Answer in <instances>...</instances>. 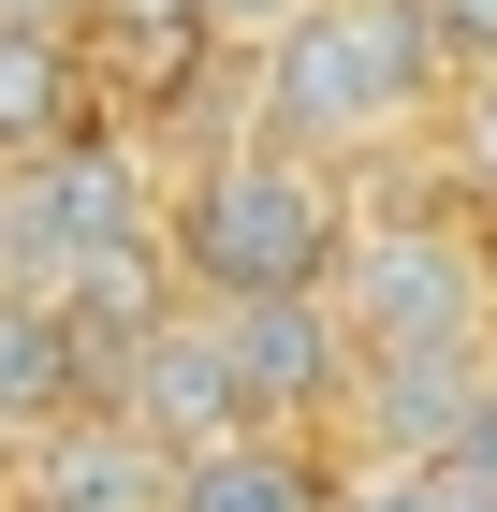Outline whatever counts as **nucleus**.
<instances>
[{
  "mask_svg": "<svg viewBox=\"0 0 497 512\" xmlns=\"http://www.w3.org/2000/svg\"><path fill=\"white\" fill-rule=\"evenodd\" d=\"M337 512H424V469H366V483H337Z\"/></svg>",
  "mask_w": 497,
  "mask_h": 512,
  "instance_id": "obj_16",
  "label": "nucleus"
},
{
  "mask_svg": "<svg viewBox=\"0 0 497 512\" xmlns=\"http://www.w3.org/2000/svg\"><path fill=\"white\" fill-rule=\"evenodd\" d=\"M74 15H103V0H0V30H15V44H74Z\"/></svg>",
  "mask_w": 497,
  "mask_h": 512,
  "instance_id": "obj_15",
  "label": "nucleus"
},
{
  "mask_svg": "<svg viewBox=\"0 0 497 512\" xmlns=\"http://www.w3.org/2000/svg\"><path fill=\"white\" fill-rule=\"evenodd\" d=\"M424 88H439V30H424V0H307L293 30L264 44V147L322 161L337 176L351 147H395L424 118Z\"/></svg>",
  "mask_w": 497,
  "mask_h": 512,
  "instance_id": "obj_1",
  "label": "nucleus"
},
{
  "mask_svg": "<svg viewBox=\"0 0 497 512\" xmlns=\"http://www.w3.org/2000/svg\"><path fill=\"white\" fill-rule=\"evenodd\" d=\"M103 15H132V30H205V0H103Z\"/></svg>",
  "mask_w": 497,
  "mask_h": 512,
  "instance_id": "obj_18",
  "label": "nucleus"
},
{
  "mask_svg": "<svg viewBox=\"0 0 497 512\" xmlns=\"http://www.w3.org/2000/svg\"><path fill=\"white\" fill-rule=\"evenodd\" d=\"M483 381H497L483 352H366V381H351V410H366V469H439Z\"/></svg>",
  "mask_w": 497,
  "mask_h": 512,
  "instance_id": "obj_6",
  "label": "nucleus"
},
{
  "mask_svg": "<svg viewBox=\"0 0 497 512\" xmlns=\"http://www.w3.org/2000/svg\"><path fill=\"white\" fill-rule=\"evenodd\" d=\"M30 512H176V454L117 410H74L59 439H30Z\"/></svg>",
  "mask_w": 497,
  "mask_h": 512,
  "instance_id": "obj_8",
  "label": "nucleus"
},
{
  "mask_svg": "<svg viewBox=\"0 0 497 512\" xmlns=\"http://www.w3.org/2000/svg\"><path fill=\"white\" fill-rule=\"evenodd\" d=\"M337 308L366 352H483V249L454 220H366L337 264Z\"/></svg>",
  "mask_w": 497,
  "mask_h": 512,
  "instance_id": "obj_3",
  "label": "nucleus"
},
{
  "mask_svg": "<svg viewBox=\"0 0 497 512\" xmlns=\"http://www.w3.org/2000/svg\"><path fill=\"white\" fill-rule=\"evenodd\" d=\"M103 410H117L132 439H161L176 469H205V454H234V439H264V410H249V381H234V352H220V308H176L147 352L117 366Z\"/></svg>",
  "mask_w": 497,
  "mask_h": 512,
  "instance_id": "obj_4",
  "label": "nucleus"
},
{
  "mask_svg": "<svg viewBox=\"0 0 497 512\" xmlns=\"http://www.w3.org/2000/svg\"><path fill=\"white\" fill-rule=\"evenodd\" d=\"M454 161H468V191H497V74L468 88V118H454Z\"/></svg>",
  "mask_w": 497,
  "mask_h": 512,
  "instance_id": "obj_13",
  "label": "nucleus"
},
{
  "mask_svg": "<svg viewBox=\"0 0 497 512\" xmlns=\"http://www.w3.org/2000/svg\"><path fill=\"white\" fill-rule=\"evenodd\" d=\"M220 352H234V381H249V410H264V425H307V410H337V395L366 381V337H351L337 293H264V308H220Z\"/></svg>",
  "mask_w": 497,
  "mask_h": 512,
  "instance_id": "obj_5",
  "label": "nucleus"
},
{
  "mask_svg": "<svg viewBox=\"0 0 497 512\" xmlns=\"http://www.w3.org/2000/svg\"><path fill=\"white\" fill-rule=\"evenodd\" d=\"M74 147V44H15L0 30V161Z\"/></svg>",
  "mask_w": 497,
  "mask_h": 512,
  "instance_id": "obj_10",
  "label": "nucleus"
},
{
  "mask_svg": "<svg viewBox=\"0 0 497 512\" xmlns=\"http://www.w3.org/2000/svg\"><path fill=\"white\" fill-rule=\"evenodd\" d=\"M351 235H366V220H351L337 176H322V161H293V147H220L191 191H176V220H161V249H176V278H191L205 308L337 293Z\"/></svg>",
  "mask_w": 497,
  "mask_h": 512,
  "instance_id": "obj_2",
  "label": "nucleus"
},
{
  "mask_svg": "<svg viewBox=\"0 0 497 512\" xmlns=\"http://www.w3.org/2000/svg\"><path fill=\"white\" fill-rule=\"evenodd\" d=\"M44 191V220L74 235V264H103V249H161V191H147V161L117 147V132H74V147H44V161H15Z\"/></svg>",
  "mask_w": 497,
  "mask_h": 512,
  "instance_id": "obj_7",
  "label": "nucleus"
},
{
  "mask_svg": "<svg viewBox=\"0 0 497 512\" xmlns=\"http://www.w3.org/2000/svg\"><path fill=\"white\" fill-rule=\"evenodd\" d=\"M424 30H439V59L497 74V0H424Z\"/></svg>",
  "mask_w": 497,
  "mask_h": 512,
  "instance_id": "obj_11",
  "label": "nucleus"
},
{
  "mask_svg": "<svg viewBox=\"0 0 497 512\" xmlns=\"http://www.w3.org/2000/svg\"><path fill=\"white\" fill-rule=\"evenodd\" d=\"M439 469H468V483H497V381L468 395V425H454V454H439Z\"/></svg>",
  "mask_w": 497,
  "mask_h": 512,
  "instance_id": "obj_14",
  "label": "nucleus"
},
{
  "mask_svg": "<svg viewBox=\"0 0 497 512\" xmlns=\"http://www.w3.org/2000/svg\"><path fill=\"white\" fill-rule=\"evenodd\" d=\"M293 15H307V0H205V44H249V59H264Z\"/></svg>",
  "mask_w": 497,
  "mask_h": 512,
  "instance_id": "obj_12",
  "label": "nucleus"
},
{
  "mask_svg": "<svg viewBox=\"0 0 497 512\" xmlns=\"http://www.w3.org/2000/svg\"><path fill=\"white\" fill-rule=\"evenodd\" d=\"M176 512H337V483L307 454H278V439H234V454L176 469Z\"/></svg>",
  "mask_w": 497,
  "mask_h": 512,
  "instance_id": "obj_9",
  "label": "nucleus"
},
{
  "mask_svg": "<svg viewBox=\"0 0 497 512\" xmlns=\"http://www.w3.org/2000/svg\"><path fill=\"white\" fill-rule=\"evenodd\" d=\"M424 512H497V483H468V469H424Z\"/></svg>",
  "mask_w": 497,
  "mask_h": 512,
  "instance_id": "obj_17",
  "label": "nucleus"
}]
</instances>
